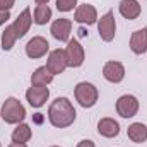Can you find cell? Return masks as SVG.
I'll return each instance as SVG.
<instances>
[{
  "label": "cell",
  "mask_w": 147,
  "mask_h": 147,
  "mask_svg": "<svg viewBox=\"0 0 147 147\" xmlns=\"http://www.w3.org/2000/svg\"><path fill=\"white\" fill-rule=\"evenodd\" d=\"M31 137H33V130L24 121L19 123V125H16V128L12 130V135H10L12 142H19V144H28L31 140Z\"/></svg>",
  "instance_id": "obj_19"
},
{
  "label": "cell",
  "mask_w": 147,
  "mask_h": 147,
  "mask_svg": "<svg viewBox=\"0 0 147 147\" xmlns=\"http://www.w3.org/2000/svg\"><path fill=\"white\" fill-rule=\"evenodd\" d=\"M31 26H33V14H31V9L26 7V9L14 19V22H12V28H14V31H16L17 39H21V38L26 36V34L29 33Z\"/></svg>",
  "instance_id": "obj_13"
},
{
  "label": "cell",
  "mask_w": 147,
  "mask_h": 147,
  "mask_svg": "<svg viewBox=\"0 0 147 147\" xmlns=\"http://www.w3.org/2000/svg\"><path fill=\"white\" fill-rule=\"evenodd\" d=\"M2 50L3 51H10L14 46H16V41H17V36H16V31H14V28H12V24L10 26H5V29H3V33H2Z\"/></svg>",
  "instance_id": "obj_21"
},
{
  "label": "cell",
  "mask_w": 147,
  "mask_h": 147,
  "mask_svg": "<svg viewBox=\"0 0 147 147\" xmlns=\"http://www.w3.org/2000/svg\"><path fill=\"white\" fill-rule=\"evenodd\" d=\"M46 67L50 69V72L53 75H60L63 74L69 65H67V57H65V50L62 48H55L48 53V58H46Z\"/></svg>",
  "instance_id": "obj_10"
},
{
  "label": "cell",
  "mask_w": 147,
  "mask_h": 147,
  "mask_svg": "<svg viewBox=\"0 0 147 147\" xmlns=\"http://www.w3.org/2000/svg\"><path fill=\"white\" fill-rule=\"evenodd\" d=\"M16 5V0H0V10H10Z\"/></svg>",
  "instance_id": "obj_23"
},
{
  "label": "cell",
  "mask_w": 147,
  "mask_h": 147,
  "mask_svg": "<svg viewBox=\"0 0 147 147\" xmlns=\"http://www.w3.org/2000/svg\"><path fill=\"white\" fill-rule=\"evenodd\" d=\"M74 98H75V101H77L82 108L89 110V108H94V106L98 105L99 91H98V87H96L92 82L82 80V82H79V84L74 87Z\"/></svg>",
  "instance_id": "obj_3"
},
{
  "label": "cell",
  "mask_w": 147,
  "mask_h": 147,
  "mask_svg": "<svg viewBox=\"0 0 147 147\" xmlns=\"http://www.w3.org/2000/svg\"><path fill=\"white\" fill-rule=\"evenodd\" d=\"M53 17V10L50 5H36L33 12V22L38 26H46Z\"/></svg>",
  "instance_id": "obj_20"
},
{
  "label": "cell",
  "mask_w": 147,
  "mask_h": 147,
  "mask_svg": "<svg viewBox=\"0 0 147 147\" xmlns=\"http://www.w3.org/2000/svg\"><path fill=\"white\" fill-rule=\"evenodd\" d=\"M50 99V89L48 86H31L26 91V101L29 103L31 108H43L46 101Z\"/></svg>",
  "instance_id": "obj_9"
},
{
  "label": "cell",
  "mask_w": 147,
  "mask_h": 147,
  "mask_svg": "<svg viewBox=\"0 0 147 147\" xmlns=\"http://www.w3.org/2000/svg\"><path fill=\"white\" fill-rule=\"evenodd\" d=\"M99 19L98 16V9L92 5V3H80L77 5V9L74 10V21L77 24H82V26H92L96 24Z\"/></svg>",
  "instance_id": "obj_8"
},
{
  "label": "cell",
  "mask_w": 147,
  "mask_h": 147,
  "mask_svg": "<svg viewBox=\"0 0 147 147\" xmlns=\"http://www.w3.org/2000/svg\"><path fill=\"white\" fill-rule=\"evenodd\" d=\"M98 34L105 43H111L116 36V19H115V12L108 10L106 14H103L98 19Z\"/></svg>",
  "instance_id": "obj_5"
},
{
  "label": "cell",
  "mask_w": 147,
  "mask_h": 147,
  "mask_svg": "<svg viewBox=\"0 0 147 147\" xmlns=\"http://www.w3.org/2000/svg\"><path fill=\"white\" fill-rule=\"evenodd\" d=\"M48 121L55 128H69L77 118V111L69 98H57L48 106Z\"/></svg>",
  "instance_id": "obj_1"
},
{
  "label": "cell",
  "mask_w": 147,
  "mask_h": 147,
  "mask_svg": "<svg viewBox=\"0 0 147 147\" xmlns=\"http://www.w3.org/2000/svg\"><path fill=\"white\" fill-rule=\"evenodd\" d=\"M72 26L74 22L70 19H65V17H60V19H55L50 26V33L51 36L55 38L57 41L60 43H67L70 39V34H72Z\"/></svg>",
  "instance_id": "obj_11"
},
{
  "label": "cell",
  "mask_w": 147,
  "mask_h": 147,
  "mask_svg": "<svg viewBox=\"0 0 147 147\" xmlns=\"http://www.w3.org/2000/svg\"><path fill=\"white\" fill-rule=\"evenodd\" d=\"M116 113L121 116V118H134L137 113H139V108H140V103L137 99V96L134 94H121L118 99H116Z\"/></svg>",
  "instance_id": "obj_6"
},
{
  "label": "cell",
  "mask_w": 147,
  "mask_h": 147,
  "mask_svg": "<svg viewBox=\"0 0 147 147\" xmlns=\"http://www.w3.org/2000/svg\"><path fill=\"white\" fill-rule=\"evenodd\" d=\"M130 50L134 55H144L147 53V26L135 29L130 36V43H128Z\"/></svg>",
  "instance_id": "obj_15"
},
{
  "label": "cell",
  "mask_w": 147,
  "mask_h": 147,
  "mask_svg": "<svg viewBox=\"0 0 147 147\" xmlns=\"http://www.w3.org/2000/svg\"><path fill=\"white\" fill-rule=\"evenodd\" d=\"M48 2H50V0H34L36 5H48Z\"/></svg>",
  "instance_id": "obj_27"
},
{
  "label": "cell",
  "mask_w": 147,
  "mask_h": 147,
  "mask_svg": "<svg viewBox=\"0 0 147 147\" xmlns=\"http://www.w3.org/2000/svg\"><path fill=\"white\" fill-rule=\"evenodd\" d=\"M0 147H2V142H0Z\"/></svg>",
  "instance_id": "obj_29"
},
{
  "label": "cell",
  "mask_w": 147,
  "mask_h": 147,
  "mask_svg": "<svg viewBox=\"0 0 147 147\" xmlns=\"http://www.w3.org/2000/svg\"><path fill=\"white\" fill-rule=\"evenodd\" d=\"M127 135L132 142L135 144H144L147 142V125L142 121H134L127 128Z\"/></svg>",
  "instance_id": "obj_17"
},
{
  "label": "cell",
  "mask_w": 147,
  "mask_h": 147,
  "mask_svg": "<svg viewBox=\"0 0 147 147\" xmlns=\"http://www.w3.org/2000/svg\"><path fill=\"white\" fill-rule=\"evenodd\" d=\"M10 19V10H0V26H3Z\"/></svg>",
  "instance_id": "obj_24"
},
{
  "label": "cell",
  "mask_w": 147,
  "mask_h": 147,
  "mask_svg": "<svg viewBox=\"0 0 147 147\" xmlns=\"http://www.w3.org/2000/svg\"><path fill=\"white\" fill-rule=\"evenodd\" d=\"M7 147H28V144H19V142H10Z\"/></svg>",
  "instance_id": "obj_26"
},
{
  "label": "cell",
  "mask_w": 147,
  "mask_h": 147,
  "mask_svg": "<svg viewBox=\"0 0 147 147\" xmlns=\"http://www.w3.org/2000/svg\"><path fill=\"white\" fill-rule=\"evenodd\" d=\"M118 12L121 17L127 21H135L142 14V5L139 0H120L118 3Z\"/></svg>",
  "instance_id": "obj_14"
},
{
  "label": "cell",
  "mask_w": 147,
  "mask_h": 147,
  "mask_svg": "<svg viewBox=\"0 0 147 147\" xmlns=\"http://www.w3.org/2000/svg\"><path fill=\"white\" fill-rule=\"evenodd\" d=\"M26 108L24 105L14 98V96H9L3 103H2V108H0V118L9 123V125H19L26 120Z\"/></svg>",
  "instance_id": "obj_2"
},
{
  "label": "cell",
  "mask_w": 147,
  "mask_h": 147,
  "mask_svg": "<svg viewBox=\"0 0 147 147\" xmlns=\"http://www.w3.org/2000/svg\"><path fill=\"white\" fill-rule=\"evenodd\" d=\"M53 79L55 75L50 72V69L46 65H41L31 74V86H50Z\"/></svg>",
  "instance_id": "obj_18"
},
{
  "label": "cell",
  "mask_w": 147,
  "mask_h": 147,
  "mask_svg": "<svg viewBox=\"0 0 147 147\" xmlns=\"http://www.w3.org/2000/svg\"><path fill=\"white\" fill-rule=\"evenodd\" d=\"M24 51H26V57L31 58V60H38V58H43L50 53V43L48 39L43 36H33L24 46Z\"/></svg>",
  "instance_id": "obj_7"
},
{
  "label": "cell",
  "mask_w": 147,
  "mask_h": 147,
  "mask_svg": "<svg viewBox=\"0 0 147 147\" xmlns=\"http://www.w3.org/2000/svg\"><path fill=\"white\" fill-rule=\"evenodd\" d=\"M55 5H57V10L58 12L67 14V12H72V10L77 9L79 2L77 0H55Z\"/></svg>",
  "instance_id": "obj_22"
},
{
  "label": "cell",
  "mask_w": 147,
  "mask_h": 147,
  "mask_svg": "<svg viewBox=\"0 0 147 147\" xmlns=\"http://www.w3.org/2000/svg\"><path fill=\"white\" fill-rule=\"evenodd\" d=\"M125 74H127L125 65L118 60H110L103 65V77L110 84H120L125 79Z\"/></svg>",
  "instance_id": "obj_12"
},
{
  "label": "cell",
  "mask_w": 147,
  "mask_h": 147,
  "mask_svg": "<svg viewBox=\"0 0 147 147\" xmlns=\"http://www.w3.org/2000/svg\"><path fill=\"white\" fill-rule=\"evenodd\" d=\"M77 147H96V144H94L91 139H84V140H80V142L77 144Z\"/></svg>",
  "instance_id": "obj_25"
},
{
  "label": "cell",
  "mask_w": 147,
  "mask_h": 147,
  "mask_svg": "<svg viewBox=\"0 0 147 147\" xmlns=\"http://www.w3.org/2000/svg\"><path fill=\"white\" fill-rule=\"evenodd\" d=\"M50 147H62V146H50Z\"/></svg>",
  "instance_id": "obj_28"
},
{
  "label": "cell",
  "mask_w": 147,
  "mask_h": 147,
  "mask_svg": "<svg viewBox=\"0 0 147 147\" xmlns=\"http://www.w3.org/2000/svg\"><path fill=\"white\" fill-rule=\"evenodd\" d=\"M120 130H121L120 123L115 118H111V116H105V118H101L98 121V134L101 137H105V139H115V137H118Z\"/></svg>",
  "instance_id": "obj_16"
},
{
  "label": "cell",
  "mask_w": 147,
  "mask_h": 147,
  "mask_svg": "<svg viewBox=\"0 0 147 147\" xmlns=\"http://www.w3.org/2000/svg\"><path fill=\"white\" fill-rule=\"evenodd\" d=\"M63 50H65V57H67V65L70 69H79V67L84 65V62H86V50H84V46H82V43L79 39L70 38Z\"/></svg>",
  "instance_id": "obj_4"
}]
</instances>
